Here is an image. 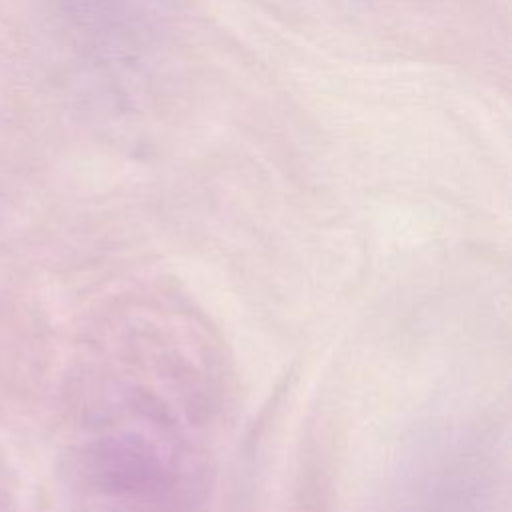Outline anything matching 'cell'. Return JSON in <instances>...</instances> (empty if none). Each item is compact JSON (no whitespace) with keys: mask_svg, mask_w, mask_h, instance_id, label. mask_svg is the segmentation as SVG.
<instances>
[{"mask_svg":"<svg viewBox=\"0 0 512 512\" xmlns=\"http://www.w3.org/2000/svg\"><path fill=\"white\" fill-rule=\"evenodd\" d=\"M178 452L138 432L88 446L82 488L98 512H194L196 484Z\"/></svg>","mask_w":512,"mask_h":512,"instance_id":"cell-1","label":"cell"}]
</instances>
